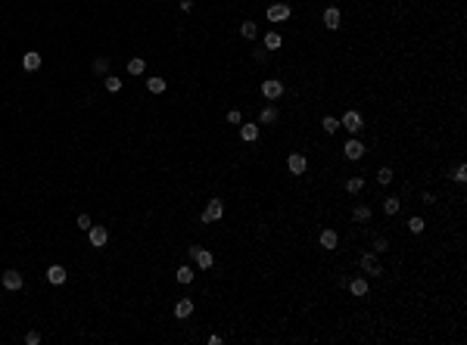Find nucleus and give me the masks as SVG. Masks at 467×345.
Returning a JSON list of instances; mask_svg holds the SVG:
<instances>
[{"label":"nucleus","mask_w":467,"mask_h":345,"mask_svg":"<svg viewBox=\"0 0 467 345\" xmlns=\"http://www.w3.org/2000/svg\"><path fill=\"white\" fill-rule=\"evenodd\" d=\"M187 255H190V262L197 264L200 271H209L212 262H215V258H212V252H209V249H200V246H193L190 252H187Z\"/></svg>","instance_id":"1"},{"label":"nucleus","mask_w":467,"mask_h":345,"mask_svg":"<svg viewBox=\"0 0 467 345\" xmlns=\"http://www.w3.org/2000/svg\"><path fill=\"white\" fill-rule=\"evenodd\" d=\"M224 218V203L222 199H209L206 212H202V224H212V221H222Z\"/></svg>","instance_id":"2"},{"label":"nucleus","mask_w":467,"mask_h":345,"mask_svg":"<svg viewBox=\"0 0 467 345\" xmlns=\"http://www.w3.org/2000/svg\"><path fill=\"white\" fill-rule=\"evenodd\" d=\"M88 240H90V246L103 249V246H106V240H109V230H106L103 224H90V230H88Z\"/></svg>","instance_id":"3"},{"label":"nucleus","mask_w":467,"mask_h":345,"mask_svg":"<svg viewBox=\"0 0 467 345\" xmlns=\"http://www.w3.org/2000/svg\"><path fill=\"white\" fill-rule=\"evenodd\" d=\"M339 128H346L349 134H358V131L364 128V124H361V115H358V112H346L343 119H339Z\"/></svg>","instance_id":"4"},{"label":"nucleus","mask_w":467,"mask_h":345,"mask_svg":"<svg viewBox=\"0 0 467 345\" xmlns=\"http://www.w3.org/2000/svg\"><path fill=\"white\" fill-rule=\"evenodd\" d=\"M262 94H265V100H277L280 94H284V84H280L277 78H265L262 81Z\"/></svg>","instance_id":"5"},{"label":"nucleus","mask_w":467,"mask_h":345,"mask_svg":"<svg viewBox=\"0 0 467 345\" xmlns=\"http://www.w3.org/2000/svg\"><path fill=\"white\" fill-rule=\"evenodd\" d=\"M265 16H268V22H284V19H290V6L287 3H271Z\"/></svg>","instance_id":"6"},{"label":"nucleus","mask_w":467,"mask_h":345,"mask_svg":"<svg viewBox=\"0 0 467 345\" xmlns=\"http://www.w3.org/2000/svg\"><path fill=\"white\" fill-rule=\"evenodd\" d=\"M287 168H290V174H305L309 162H305L302 153H290V156H287Z\"/></svg>","instance_id":"7"},{"label":"nucleus","mask_w":467,"mask_h":345,"mask_svg":"<svg viewBox=\"0 0 467 345\" xmlns=\"http://www.w3.org/2000/svg\"><path fill=\"white\" fill-rule=\"evenodd\" d=\"M343 153H346V159H352V162H355V159L364 156V143L355 140V137H349V140H346V146H343Z\"/></svg>","instance_id":"8"},{"label":"nucleus","mask_w":467,"mask_h":345,"mask_svg":"<svg viewBox=\"0 0 467 345\" xmlns=\"http://www.w3.org/2000/svg\"><path fill=\"white\" fill-rule=\"evenodd\" d=\"M66 277H69V274H66V267H63V264H50V267H47V280L53 283V286H63V283H66Z\"/></svg>","instance_id":"9"},{"label":"nucleus","mask_w":467,"mask_h":345,"mask_svg":"<svg viewBox=\"0 0 467 345\" xmlns=\"http://www.w3.org/2000/svg\"><path fill=\"white\" fill-rule=\"evenodd\" d=\"M22 69L25 72H38L41 69V53H38V50H28V53L22 56Z\"/></svg>","instance_id":"10"},{"label":"nucleus","mask_w":467,"mask_h":345,"mask_svg":"<svg viewBox=\"0 0 467 345\" xmlns=\"http://www.w3.org/2000/svg\"><path fill=\"white\" fill-rule=\"evenodd\" d=\"M193 314V299H178L175 302V317L178 321H184V317Z\"/></svg>","instance_id":"11"},{"label":"nucleus","mask_w":467,"mask_h":345,"mask_svg":"<svg viewBox=\"0 0 467 345\" xmlns=\"http://www.w3.org/2000/svg\"><path fill=\"white\" fill-rule=\"evenodd\" d=\"M339 22H343L339 10H336V6H327V10H324V25H327L330 31H336V28H339Z\"/></svg>","instance_id":"12"},{"label":"nucleus","mask_w":467,"mask_h":345,"mask_svg":"<svg viewBox=\"0 0 467 345\" xmlns=\"http://www.w3.org/2000/svg\"><path fill=\"white\" fill-rule=\"evenodd\" d=\"M361 271L364 274H380V264H377V255H374V252H364L361 255Z\"/></svg>","instance_id":"13"},{"label":"nucleus","mask_w":467,"mask_h":345,"mask_svg":"<svg viewBox=\"0 0 467 345\" xmlns=\"http://www.w3.org/2000/svg\"><path fill=\"white\" fill-rule=\"evenodd\" d=\"M22 283H25V280H22L19 271H6V274H3V286H6V289L16 292V289H22Z\"/></svg>","instance_id":"14"},{"label":"nucleus","mask_w":467,"mask_h":345,"mask_svg":"<svg viewBox=\"0 0 467 345\" xmlns=\"http://www.w3.org/2000/svg\"><path fill=\"white\" fill-rule=\"evenodd\" d=\"M349 292L352 296H368V280H364V277H355V280H349Z\"/></svg>","instance_id":"15"},{"label":"nucleus","mask_w":467,"mask_h":345,"mask_svg":"<svg viewBox=\"0 0 467 345\" xmlns=\"http://www.w3.org/2000/svg\"><path fill=\"white\" fill-rule=\"evenodd\" d=\"M147 90H150V94H162V90H165V78H162V75H150V78H147Z\"/></svg>","instance_id":"16"},{"label":"nucleus","mask_w":467,"mask_h":345,"mask_svg":"<svg viewBox=\"0 0 467 345\" xmlns=\"http://www.w3.org/2000/svg\"><path fill=\"white\" fill-rule=\"evenodd\" d=\"M240 137H243L246 143L259 140V124H240Z\"/></svg>","instance_id":"17"},{"label":"nucleus","mask_w":467,"mask_h":345,"mask_svg":"<svg viewBox=\"0 0 467 345\" xmlns=\"http://www.w3.org/2000/svg\"><path fill=\"white\" fill-rule=\"evenodd\" d=\"M336 243H339L336 230H321V246L324 249H336Z\"/></svg>","instance_id":"18"},{"label":"nucleus","mask_w":467,"mask_h":345,"mask_svg":"<svg viewBox=\"0 0 467 345\" xmlns=\"http://www.w3.org/2000/svg\"><path fill=\"white\" fill-rule=\"evenodd\" d=\"M280 44H284V38H280L277 31H268L265 35V50H280Z\"/></svg>","instance_id":"19"},{"label":"nucleus","mask_w":467,"mask_h":345,"mask_svg":"<svg viewBox=\"0 0 467 345\" xmlns=\"http://www.w3.org/2000/svg\"><path fill=\"white\" fill-rule=\"evenodd\" d=\"M259 122L262 124H274L277 122V109L274 106H265V109H262V115H259Z\"/></svg>","instance_id":"20"},{"label":"nucleus","mask_w":467,"mask_h":345,"mask_svg":"<svg viewBox=\"0 0 467 345\" xmlns=\"http://www.w3.org/2000/svg\"><path fill=\"white\" fill-rule=\"evenodd\" d=\"M106 90L109 94H118V90H122V78H118V75H106Z\"/></svg>","instance_id":"21"},{"label":"nucleus","mask_w":467,"mask_h":345,"mask_svg":"<svg viewBox=\"0 0 467 345\" xmlns=\"http://www.w3.org/2000/svg\"><path fill=\"white\" fill-rule=\"evenodd\" d=\"M175 280L178 283H193V267H178V274H175Z\"/></svg>","instance_id":"22"},{"label":"nucleus","mask_w":467,"mask_h":345,"mask_svg":"<svg viewBox=\"0 0 467 345\" xmlns=\"http://www.w3.org/2000/svg\"><path fill=\"white\" fill-rule=\"evenodd\" d=\"M399 205H402V203H399L396 196H386V199H383V212H386V215H399Z\"/></svg>","instance_id":"23"},{"label":"nucleus","mask_w":467,"mask_h":345,"mask_svg":"<svg viewBox=\"0 0 467 345\" xmlns=\"http://www.w3.org/2000/svg\"><path fill=\"white\" fill-rule=\"evenodd\" d=\"M240 35H243L246 41H252V38L259 35V28H256V25H252V22H243V25H240Z\"/></svg>","instance_id":"24"},{"label":"nucleus","mask_w":467,"mask_h":345,"mask_svg":"<svg viewBox=\"0 0 467 345\" xmlns=\"http://www.w3.org/2000/svg\"><path fill=\"white\" fill-rule=\"evenodd\" d=\"M143 69H147V62L137 60V56H134V60L128 62V75H143Z\"/></svg>","instance_id":"25"},{"label":"nucleus","mask_w":467,"mask_h":345,"mask_svg":"<svg viewBox=\"0 0 467 345\" xmlns=\"http://www.w3.org/2000/svg\"><path fill=\"white\" fill-rule=\"evenodd\" d=\"M346 190H349L352 196H355V193H361V190H364V181H361V178H349V181H346Z\"/></svg>","instance_id":"26"},{"label":"nucleus","mask_w":467,"mask_h":345,"mask_svg":"<svg viewBox=\"0 0 467 345\" xmlns=\"http://www.w3.org/2000/svg\"><path fill=\"white\" fill-rule=\"evenodd\" d=\"M352 221H371V208H368V205H358V208L352 212Z\"/></svg>","instance_id":"27"},{"label":"nucleus","mask_w":467,"mask_h":345,"mask_svg":"<svg viewBox=\"0 0 467 345\" xmlns=\"http://www.w3.org/2000/svg\"><path fill=\"white\" fill-rule=\"evenodd\" d=\"M393 178H396L393 168H380V171H377V181H380V183H393Z\"/></svg>","instance_id":"28"},{"label":"nucleus","mask_w":467,"mask_h":345,"mask_svg":"<svg viewBox=\"0 0 467 345\" xmlns=\"http://www.w3.org/2000/svg\"><path fill=\"white\" fill-rule=\"evenodd\" d=\"M321 124H324L327 134H334V131L339 128V119H334V115H324V122H321Z\"/></svg>","instance_id":"29"},{"label":"nucleus","mask_w":467,"mask_h":345,"mask_svg":"<svg viewBox=\"0 0 467 345\" xmlns=\"http://www.w3.org/2000/svg\"><path fill=\"white\" fill-rule=\"evenodd\" d=\"M408 230H411V233H423V218H418V215H414L411 221H408Z\"/></svg>","instance_id":"30"},{"label":"nucleus","mask_w":467,"mask_h":345,"mask_svg":"<svg viewBox=\"0 0 467 345\" xmlns=\"http://www.w3.org/2000/svg\"><path fill=\"white\" fill-rule=\"evenodd\" d=\"M93 72H109V60H106V56L93 60Z\"/></svg>","instance_id":"31"},{"label":"nucleus","mask_w":467,"mask_h":345,"mask_svg":"<svg viewBox=\"0 0 467 345\" xmlns=\"http://www.w3.org/2000/svg\"><path fill=\"white\" fill-rule=\"evenodd\" d=\"M452 178H455L458 183H464V181H467V165H458V168H455V174H452Z\"/></svg>","instance_id":"32"},{"label":"nucleus","mask_w":467,"mask_h":345,"mask_svg":"<svg viewBox=\"0 0 467 345\" xmlns=\"http://www.w3.org/2000/svg\"><path fill=\"white\" fill-rule=\"evenodd\" d=\"M78 230H90V215H78Z\"/></svg>","instance_id":"33"},{"label":"nucleus","mask_w":467,"mask_h":345,"mask_svg":"<svg viewBox=\"0 0 467 345\" xmlns=\"http://www.w3.org/2000/svg\"><path fill=\"white\" fill-rule=\"evenodd\" d=\"M227 122H231V124H240V122H243V115L237 112V109H231V112H227Z\"/></svg>","instance_id":"34"},{"label":"nucleus","mask_w":467,"mask_h":345,"mask_svg":"<svg viewBox=\"0 0 467 345\" xmlns=\"http://www.w3.org/2000/svg\"><path fill=\"white\" fill-rule=\"evenodd\" d=\"M25 342H28V345H38V342H41V333H35V330L25 333Z\"/></svg>","instance_id":"35"},{"label":"nucleus","mask_w":467,"mask_h":345,"mask_svg":"<svg viewBox=\"0 0 467 345\" xmlns=\"http://www.w3.org/2000/svg\"><path fill=\"white\" fill-rule=\"evenodd\" d=\"M383 249H386V240L377 237V240H374V252H383Z\"/></svg>","instance_id":"36"}]
</instances>
